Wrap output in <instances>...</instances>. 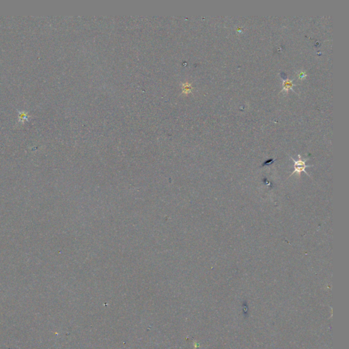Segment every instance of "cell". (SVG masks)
I'll return each mask as SVG.
<instances>
[{
	"mask_svg": "<svg viewBox=\"0 0 349 349\" xmlns=\"http://www.w3.org/2000/svg\"><path fill=\"white\" fill-rule=\"evenodd\" d=\"M298 76H299V79H302L303 78H305L306 74L303 72V71H301V72H299V74H298Z\"/></svg>",
	"mask_w": 349,
	"mask_h": 349,
	"instance_id": "cell-3",
	"label": "cell"
},
{
	"mask_svg": "<svg viewBox=\"0 0 349 349\" xmlns=\"http://www.w3.org/2000/svg\"><path fill=\"white\" fill-rule=\"evenodd\" d=\"M294 86V84L293 83V81L289 80V79H286V80L283 81V90L284 92H287L288 90L293 89V87Z\"/></svg>",
	"mask_w": 349,
	"mask_h": 349,
	"instance_id": "cell-2",
	"label": "cell"
},
{
	"mask_svg": "<svg viewBox=\"0 0 349 349\" xmlns=\"http://www.w3.org/2000/svg\"><path fill=\"white\" fill-rule=\"evenodd\" d=\"M298 157H299V160H294V159L291 157V158L292 160H293V162H294V170L292 173L289 175V177H291L292 175L295 173H297L298 175H301L302 173V172H303L304 173H305L308 176L310 177V176L308 174V173L306 172L305 171V169L308 168V167H310V166H310V165H306L305 164V162L307 159H305V160H303L302 158V156H301L300 155H298Z\"/></svg>",
	"mask_w": 349,
	"mask_h": 349,
	"instance_id": "cell-1",
	"label": "cell"
}]
</instances>
